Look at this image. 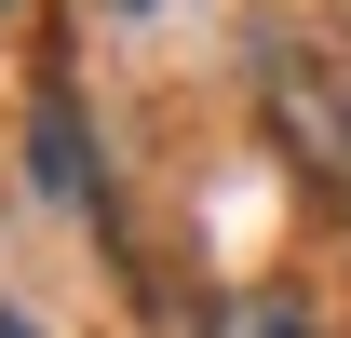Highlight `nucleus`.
<instances>
[{"instance_id": "f257e3e1", "label": "nucleus", "mask_w": 351, "mask_h": 338, "mask_svg": "<svg viewBox=\"0 0 351 338\" xmlns=\"http://www.w3.org/2000/svg\"><path fill=\"white\" fill-rule=\"evenodd\" d=\"M41 190L54 203H82L95 163H82V109H68V82H41Z\"/></svg>"}, {"instance_id": "f03ea898", "label": "nucleus", "mask_w": 351, "mask_h": 338, "mask_svg": "<svg viewBox=\"0 0 351 338\" xmlns=\"http://www.w3.org/2000/svg\"><path fill=\"white\" fill-rule=\"evenodd\" d=\"M203 338H311V311H298V297H270V284H243V297L203 311Z\"/></svg>"}, {"instance_id": "7ed1b4c3", "label": "nucleus", "mask_w": 351, "mask_h": 338, "mask_svg": "<svg viewBox=\"0 0 351 338\" xmlns=\"http://www.w3.org/2000/svg\"><path fill=\"white\" fill-rule=\"evenodd\" d=\"M0 14H14V0H0Z\"/></svg>"}]
</instances>
